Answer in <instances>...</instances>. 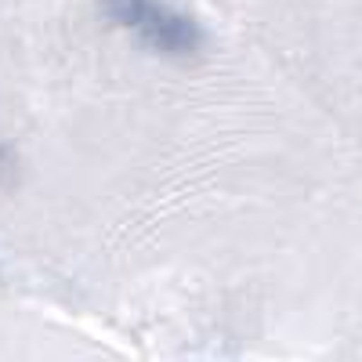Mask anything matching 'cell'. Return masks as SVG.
Instances as JSON below:
<instances>
[{
	"mask_svg": "<svg viewBox=\"0 0 362 362\" xmlns=\"http://www.w3.org/2000/svg\"><path fill=\"white\" fill-rule=\"evenodd\" d=\"M18 177V160H15V148L11 145H0V189L15 185Z\"/></svg>",
	"mask_w": 362,
	"mask_h": 362,
	"instance_id": "3",
	"label": "cell"
},
{
	"mask_svg": "<svg viewBox=\"0 0 362 362\" xmlns=\"http://www.w3.org/2000/svg\"><path fill=\"white\" fill-rule=\"evenodd\" d=\"M153 4H156V0H102V15H105L112 25L138 29Z\"/></svg>",
	"mask_w": 362,
	"mask_h": 362,
	"instance_id": "2",
	"label": "cell"
},
{
	"mask_svg": "<svg viewBox=\"0 0 362 362\" xmlns=\"http://www.w3.org/2000/svg\"><path fill=\"white\" fill-rule=\"evenodd\" d=\"M134 33L145 47H153L156 54H167V58H192L203 47V29L189 15L163 8L160 0L148 8V15L141 18Z\"/></svg>",
	"mask_w": 362,
	"mask_h": 362,
	"instance_id": "1",
	"label": "cell"
}]
</instances>
